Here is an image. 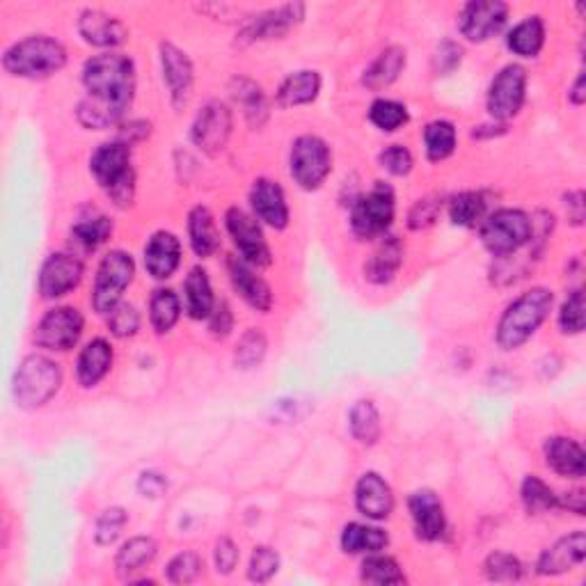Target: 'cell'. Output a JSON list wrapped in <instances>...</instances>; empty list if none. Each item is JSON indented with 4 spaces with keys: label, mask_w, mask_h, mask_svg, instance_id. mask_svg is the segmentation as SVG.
Returning a JSON list of instances; mask_svg holds the SVG:
<instances>
[{
    "label": "cell",
    "mask_w": 586,
    "mask_h": 586,
    "mask_svg": "<svg viewBox=\"0 0 586 586\" xmlns=\"http://www.w3.org/2000/svg\"><path fill=\"white\" fill-rule=\"evenodd\" d=\"M440 213V202L435 197H426V200H419L413 209L408 213V225L410 229H424L435 223Z\"/></svg>",
    "instance_id": "cell-52"
},
{
    "label": "cell",
    "mask_w": 586,
    "mask_h": 586,
    "mask_svg": "<svg viewBox=\"0 0 586 586\" xmlns=\"http://www.w3.org/2000/svg\"><path fill=\"white\" fill-rule=\"evenodd\" d=\"M355 506L364 518L385 520L394 509V495L387 481L376 472L362 474L355 486Z\"/></svg>",
    "instance_id": "cell-19"
},
{
    "label": "cell",
    "mask_w": 586,
    "mask_h": 586,
    "mask_svg": "<svg viewBox=\"0 0 586 586\" xmlns=\"http://www.w3.org/2000/svg\"><path fill=\"white\" fill-rule=\"evenodd\" d=\"M378 161L387 172L397 174V177H403V174H408L410 170H413V154H410L403 145L385 147L383 152H380Z\"/></svg>",
    "instance_id": "cell-51"
},
{
    "label": "cell",
    "mask_w": 586,
    "mask_h": 586,
    "mask_svg": "<svg viewBox=\"0 0 586 586\" xmlns=\"http://www.w3.org/2000/svg\"><path fill=\"white\" fill-rule=\"evenodd\" d=\"M133 275H136V264L133 257L124 250H113L101 259L97 280H94L92 305L99 314H110L115 305L122 303V293L129 287Z\"/></svg>",
    "instance_id": "cell-8"
},
{
    "label": "cell",
    "mask_w": 586,
    "mask_h": 586,
    "mask_svg": "<svg viewBox=\"0 0 586 586\" xmlns=\"http://www.w3.org/2000/svg\"><path fill=\"white\" fill-rule=\"evenodd\" d=\"M227 268H229V277H232L234 289L241 293L245 303L255 307V310L259 312L271 310L273 305L271 287H268V284L255 273V266H250L248 261H243L241 257H232L227 261Z\"/></svg>",
    "instance_id": "cell-22"
},
{
    "label": "cell",
    "mask_w": 586,
    "mask_h": 586,
    "mask_svg": "<svg viewBox=\"0 0 586 586\" xmlns=\"http://www.w3.org/2000/svg\"><path fill=\"white\" fill-rule=\"evenodd\" d=\"M186 291V312L190 319H209L213 307H216V298H213V289L209 282V275L204 268H193L184 282Z\"/></svg>",
    "instance_id": "cell-30"
},
{
    "label": "cell",
    "mask_w": 586,
    "mask_h": 586,
    "mask_svg": "<svg viewBox=\"0 0 586 586\" xmlns=\"http://www.w3.org/2000/svg\"><path fill=\"white\" fill-rule=\"evenodd\" d=\"M266 337L261 330H245L239 344H236V353H234V362L239 369H255L257 364H261L266 355Z\"/></svg>",
    "instance_id": "cell-43"
},
{
    "label": "cell",
    "mask_w": 586,
    "mask_h": 586,
    "mask_svg": "<svg viewBox=\"0 0 586 586\" xmlns=\"http://www.w3.org/2000/svg\"><path fill=\"white\" fill-rule=\"evenodd\" d=\"M250 204L255 218L273 229L289 225V204L282 186L273 179H257L250 190Z\"/></svg>",
    "instance_id": "cell-18"
},
{
    "label": "cell",
    "mask_w": 586,
    "mask_h": 586,
    "mask_svg": "<svg viewBox=\"0 0 586 586\" xmlns=\"http://www.w3.org/2000/svg\"><path fill=\"white\" fill-rule=\"evenodd\" d=\"M559 506H564V509L577 513V516H584V509H586L584 493H582V490H573V493H566V497H559Z\"/></svg>",
    "instance_id": "cell-58"
},
{
    "label": "cell",
    "mask_w": 586,
    "mask_h": 586,
    "mask_svg": "<svg viewBox=\"0 0 586 586\" xmlns=\"http://www.w3.org/2000/svg\"><path fill=\"white\" fill-rule=\"evenodd\" d=\"M87 97L78 106V120L87 129H108L129 110L136 92V67L120 53L87 60L83 69Z\"/></svg>",
    "instance_id": "cell-1"
},
{
    "label": "cell",
    "mask_w": 586,
    "mask_h": 586,
    "mask_svg": "<svg viewBox=\"0 0 586 586\" xmlns=\"http://www.w3.org/2000/svg\"><path fill=\"white\" fill-rule=\"evenodd\" d=\"M161 62L172 104L177 108L184 106L190 97V90H193V62L174 44H161Z\"/></svg>",
    "instance_id": "cell-20"
},
{
    "label": "cell",
    "mask_w": 586,
    "mask_h": 586,
    "mask_svg": "<svg viewBox=\"0 0 586 586\" xmlns=\"http://www.w3.org/2000/svg\"><path fill=\"white\" fill-rule=\"evenodd\" d=\"M568 97H570V101H573L575 106H582V104H584V99H586V90H584V74L577 76V81H575L573 90H570Z\"/></svg>",
    "instance_id": "cell-60"
},
{
    "label": "cell",
    "mask_w": 586,
    "mask_h": 586,
    "mask_svg": "<svg viewBox=\"0 0 586 586\" xmlns=\"http://www.w3.org/2000/svg\"><path fill=\"white\" fill-rule=\"evenodd\" d=\"M225 223L227 232L232 234L236 250H239L243 261H248V264L255 268H264L271 264V248H268L264 232H261L255 216H250V213H245L239 207H232L227 211Z\"/></svg>",
    "instance_id": "cell-12"
},
{
    "label": "cell",
    "mask_w": 586,
    "mask_h": 586,
    "mask_svg": "<svg viewBox=\"0 0 586 586\" xmlns=\"http://www.w3.org/2000/svg\"><path fill=\"white\" fill-rule=\"evenodd\" d=\"M108 328L115 337H133L140 328V314L133 305L120 303L108 314Z\"/></svg>",
    "instance_id": "cell-48"
},
{
    "label": "cell",
    "mask_w": 586,
    "mask_h": 586,
    "mask_svg": "<svg viewBox=\"0 0 586 586\" xmlns=\"http://www.w3.org/2000/svg\"><path fill=\"white\" fill-rule=\"evenodd\" d=\"M229 133H232V110L220 101L204 106L193 124V142L207 154L223 152Z\"/></svg>",
    "instance_id": "cell-15"
},
{
    "label": "cell",
    "mask_w": 586,
    "mask_h": 586,
    "mask_svg": "<svg viewBox=\"0 0 586 586\" xmlns=\"http://www.w3.org/2000/svg\"><path fill=\"white\" fill-rule=\"evenodd\" d=\"M239 564V548H236L234 541L229 538H220L216 543V568L218 573L229 575Z\"/></svg>",
    "instance_id": "cell-53"
},
{
    "label": "cell",
    "mask_w": 586,
    "mask_h": 586,
    "mask_svg": "<svg viewBox=\"0 0 586 586\" xmlns=\"http://www.w3.org/2000/svg\"><path fill=\"white\" fill-rule=\"evenodd\" d=\"M181 316L179 296L172 289H156L152 300H149V319L158 335H165L174 328V323Z\"/></svg>",
    "instance_id": "cell-37"
},
{
    "label": "cell",
    "mask_w": 586,
    "mask_h": 586,
    "mask_svg": "<svg viewBox=\"0 0 586 586\" xmlns=\"http://www.w3.org/2000/svg\"><path fill=\"white\" fill-rule=\"evenodd\" d=\"M113 367V346H110L106 339H92L87 344L81 355H78L76 362V378L83 387H94L101 378Z\"/></svg>",
    "instance_id": "cell-27"
},
{
    "label": "cell",
    "mask_w": 586,
    "mask_h": 586,
    "mask_svg": "<svg viewBox=\"0 0 586 586\" xmlns=\"http://www.w3.org/2000/svg\"><path fill=\"white\" fill-rule=\"evenodd\" d=\"M586 557V534L573 532L559 538L552 548L545 550L538 559V573L541 575H561L577 568Z\"/></svg>",
    "instance_id": "cell-21"
},
{
    "label": "cell",
    "mask_w": 586,
    "mask_h": 586,
    "mask_svg": "<svg viewBox=\"0 0 586 586\" xmlns=\"http://www.w3.org/2000/svg\"><path fill=\"white\" fill-rule=\"evenodd\" d=\"M67 62V49L58 39L33 35L12 44L3 55V67L12 76L42 78L60 71Z\"/></svg>",
    "instance_id": "cell-3"
},
{
    "label": "cell",
    "mask_w": 586,
    "mask_h": 586,
    "mask_svg": "<svg viewBox=\"0 0 586 586\" xmlns=\"http://www.w3.org/2000/svg\"><path fill=\"white\" fill-rule=\"evenodd\" d=\"M319 92H321L319 71L303 69L284 78L280 90H277V104H280L282 108L312 104V101L319 97Z\"/></svg>",
    "instance_id": "cell-28"
},
{
    "label": "cell",
    "mask_w": 586,
    "mask_h": 586,
    "mask_svg": "<svg viewBox=\"0 0 586 586\" xmlns=\"http://www.w3.org/2000/svg\"><path fill=\"white\" fill-rule=\"evenodd\" d=\"M397 211V200H394L392 186L376 181V186L355 200L351 211V227L355 236L360 239H380L390 229Z\"/></svg>",
    "instance_id": "cell-7"
},
{
    "label": "cell",
    "mask_w": 586,
    "mask_h": 586,
    "mask_svg": "<svg viewBox=\"0 0 586 586\" xmlns=\"http://www.w3.org/2000/svg\"><path fill=\"white\" fill-rule=\"evenodd\" d=\"M545 461L554 472L568 479H582L586 472V454L580 442L554 435L545 442Z\"/></svg>",
    "instance_id": "cell-24"
},
{
    "label": "cell",
    "mask_w": 586,
    "mask_h": 586,
    "mask_svg": "<svg viewBox=\"0 0 586 586\" xmlns=\"http://www.w3.org/2000/svg\"><path fill=\"white\" fill-rule=\"evenodd\" d=\"M305 5L289 3L275 10L261 12L257 17L245 21L241 28V42H261V39H277L287 35L296 23L303 19Z\"/></svg>",
    "instance_id": "cell-16"
},
{
    "label": "cell",
    "mask_w": 586,
    "mask_h": 586,
    "mask_svg": "<svg viewBox=\"0 0 586 586\" xmlns=\"http://www.w3.org/2000/svg\"><path fill=\"white\" fill-rule=\"evenodd\" d=\"M60 385V364H55L46 355H28L14 374V399L23 410L42 408L58 394Z\"/></svg>",
    "instance_id": "cell-5"
},
{
    "label": "cell",
    "mask_w": 586,
    "mask_h": 586,
    "mask_svg": "<svg viewBox=\"0 0 586 586\" xmlns=\"http://www.w3.org/2000/svg\"><path fill=\"white\" fill-rule=\"evenodd\" d=\"M486 577L493 582H518L522 577V564L506 552H493L483 564Z\"/></svg>",
    "instance_id": "cell-44"
},
{
    "label": "cell",
    "mask_w": 586,
    "mask_h": 586,
    "mask_svg": "<svg viewBox=\"0 0 586 586\" xmlns=\"http://www.w3.org/2000/svg\"><path fill=\"white\" fill-rule=\"evenodd\" d=\"M126 511L120 506H113V509H106L97 518V525H94V538H97L99 545H110L117 541V536L122 534L126 527Z\"/></svg>",
    "instance_id": "cell-47"
},
{
    "label": "cell",
    "mask_w": 586,
    "mask_h": 586,
    "mask_svg": "<svg viewBox=\"0 0 586 586\" xmlns=\"http://www.w3.org/2000/svg\"><path fill=\"white\" fill-rule=\"evenodd\" d=\"M527 97V71L520 65H506L493 78L488 90V113L495 120H511L516 117Z\"/></svg>",
    "instance_id": "cell-11"
},
{
    "label": "cell",
    "mask_w": 586,
    "mask_h": 586,
    "mask_svg": "<svg viewBox=\"0 0 586 586\" xmlns=\"http://www.w3.org/2000/svg\"><path fill=\"white\" fill-rule=\"evenodd\" d=\"M156 543L154 538L149 536H136V538H129L122 545V550L117 552V559H115V566L120 570L122 575H131V573H138L145 566H149L156 557Z\"/></svg>",
    "instance_id": "cell-34"
},
{
    "label": "cell",
    "mask_w": 586,
    "mask_h": 586,
    "mask_svg": "<svg viewBox=\"0 0 586 586\" xmlns=\"http://www.w3.org/2000/svg\"><path fill=\"white\" fill-rule=\"evenodd\" d=\"M362 582L367 584H403L406 582V575H403L401 566L392 557H385V554H376L374 557L362 561L360 570Z\"/></svg>",
    "instance_id": "cell-40"
},
{
    "label": "cell",
    "mask_w": 586,
    "mask_h": 586,
    "mask_svg": "<svg viewBox=\"0 0 586 586\" xmlns=\"http://www.w3.org/2000/svg\"><path fill=\"white\" fill-rule=\"evenodd\" d=\"M236 101H241L245 115H248L250 124H261L266 120L268 108H266V99L264 92L259 90V85L250 83V81H239V90L234 92Z\"/></svg>",
    "instance_id": "cell-45"
},
{
    "label": "cell",
    "mask_w": 586,
    "mask_h": 586,
    "mask_svg": "<svg viewBox=\"0 0 586 586\" xmlns=\"http://www.w3.org/2000/svg\"><path fill=\"white\" fill-rule=\"evenodd\" d=\"M559 326L566 335H580V332L584 330V291L582 289L570 291L566 303L561 305Z\"/></svg>",
    "instance_id": "cell-46"
},
{
    "label": "cell",
    "mask_w": 586,
    "mask_h": 586,
    "mask_svg": "<svg viewBox=\"0 0 586 586\" xmlns=\"http://www.w3.org/2000/svg\"><path fill=\"white\" fill-rule=\"evenodd\" d=\"M113 234V220L106 216H92L83 218L71 227V241L81 245L83 250H97L101 243H106Z\"/></svg>",
    "instance_id": "cell-39"
},
{
    "label": "cell",
    "mask_w": 586,
    "mask_h": 586,
    "mask_svg": "<svg viewBox=\"0 0 586 586\" xmlns=\"http://www.w3.org/2000/svg\"><path fill=\"white\" fill-rule=\"evenodd\" d=\"M486 197L477 190H465V193H458L454 200L449 202V218L451 223L458 227H477L483 216H486Z\"/></svg>",
    "instance_id": "cell-35"
},
{
    "label": "cell",
    "mask_w": 586,
    "mask_h": 586,
    "mask_svg": "<svg viewBox=\"0 0 586 586\" xmlns=\"http://www.w3.org/2000/svg\"><path fill=\"white\" fill-rule=\"evenodd\" d=\"M380 239L383 241L378 243L374 255L364 264V277L374 284H387L399 273L406 250H403V243L397 236H380Z\"/></svg>",
    "instance_id": "cell-26"
},
{
    "label": "cell",
    "mask_w": 586,
    "mask_h": 586,
    "mask_svg": "<svg viewBox=\"0 0 586 586\" xmlns=\"http://www.w3.org/2000/svg\"><path fill=\"white\" fill-rule=\"evenodd\" d=\"M83 314L76 307H55L35 328V344L46 351H71L83 335Z\"/></svg>",
    "instance_id": "cell-10"
},
{
    "label": "cell",
    "mask_w": 586,
    "mask_h": 586,
    "mask_svg": "<svg viewBox=\"0 0 586 586\" xmlns=\"http://www.w3.org/2000/svg\"><path fill=\"white\" fill-rule=\"evenodd\" d=\"M410 518H413L415 534L422 541H440L447 532V516L442 500L433 490H417L408 500Z\"/></svg>",
    "instance_id": "cell-17"
},
{
    "label": "cell",
    "mask_w": 586,
    "mask_h": 586,
    "mask_svg": "<svg viewBox=\"0 0 586 586\" xmlns=\"http://www.w3.org/2000/svg\"><path fill=\"white\" fill-rule=\"evenodd\" d=\"M78 30L87 44L104 46V49H113L126 39L124 23L101 10H85L78 21Z\"/></svg>",
    "instance_id": "cell-25"
},
{
    "label": "cell",
    "mask_w": 586,
    "mask_h": 586,
    "mask_svg": "<svg viewBox=\"0 0 586 586\" xmlns=\"http://www.w3.org/2000/svg\"><path fill=\"white\" fill-rule=\"evenodd\" d=\"M149 136V124L147 122H131L129 126H126V131L122 133V142L124 145L131 147V142L136 140H145Z\"/></svg>",
    "instance_id": "cell-59"
},
{
    "label": "cell",
    "mask_w": 586,
    "mask_h": 586,
    "mask_svg": "<svg viewBox=\"0 0 586 586\" xmlns=\"http://www.w3.org/2000/svg\"><path fill=\"white\" fill-rule=\"evenodd\" d=\"M369 120L385 133L399 131L408 122V108L394 99H376L369 108Z\"/></svg>",
    "instance_id": "cell-42"
},
{
    "label": "cell",
    "mask_w": 586,
    "mask_h": 586,
    "mask_svg": "<svg viewBox=\"0 0 586 586\" xmlns=\"http://www.w3.org/2000/svg\"><path fill=\"white\" fill-rule=\"evenodd\" d=\"M509 49L520 58H536L545 44V23L541 17H529L520 21L506 37Z\"/></svg>",
    "instance_id": "cell-32"
},
{
    "label": "cell",
    "mask_w": 586,
    "mask_h": 586,
    "mask_svg": "<svg viewBox=\"0 0 586 586\" xmlns=\"http://www.w3.org/2000/svg\"><path fill=\"white\" fill-rule=\"evenodd\" d=\"M291 177L305 190H316L328 179L332 170V152L326 140L319 136H300L291 147L289 156Z\"/></svg>",
    "instance_id": "cell-9"
},
{
    "label": "cell",
    "mask_w": 586,
    "mask_h": 586,
    "mask_svg": "<svg viewBox=\"0 0 586 586\" xmlns=\"http://www.w3.org/2000/svg\"><path fill=\"white\" fill-rule=\"evenodd\" d=\"M387 534L383 529L362 525V522H351L342 532V550L346 554H374L387 545Z\"/></svg>",
    "instance_id": "cell-33"
},
{
    "label": "cell",
    "mask_w": 586,
    "mask_h": 586,
    "mask_svg": "<svg viewBox=\"0 0 586 586\" xmlns=\"http://www.w3.org/2000/svg\"><path fill=\"white\" fill-rule=\"evenodd\" d=\"M83 280V261L69 252H55L44 261L39 273V293L44 298L67 296Z\"/></svg>",
    "instance_id": "cell-14"
},
{
    "label": "cell",
    "mask_w": 586,
    "mask_h": 586,
    "mask_svg": "<svg viewBox=\"0 0 586 586\" xmlns=\"http://www.w3.org/2000/svg\"><path fill=\"white\" fill-rule=\"evenodd\" d=\"M202 573V559L195 552H181L168 564V580L172 584H190Z\"/></svg>",
    "instance_id": "cell-49"
},
{
    "label": "cell",
    "mask_w": 586,
    "mask_h": 586,
    "mask_svg": "<svg viewBox=\"0 0 586 586\" xmlns=\"http://www.w3.org/2000/svg\"><path fill=\"white\" fill-rule=\"evenodd\" d=\"M566 211H568V220H573L575 225H582V220H584V193L582 190H575V193L566 195Z\"/></svg>",
    "instance_id": "cell-57"
},
{
    "label": "cell",
    "mask_w": 586,
    "mask_h": 586,
    "mask_svg": "<svg viewBox=\"0 0 586 586\" xmlns=\"http://www.w3.org/2000/svg\"><path fill=\"white\" fill-rule=\"evenodd\" d=\"M522 504H525V509L532 513V516H538V513L557 509L559 497L554 495V490L543 479L529 474V477L522 481Z\"/></svg>",
    "instance_id": "cell-41"
},
{
    "label": "cell",
    "mask_w": 586,
    "mask_h": 586,
    "mask_svg": "<svg viewBox=\"0 0 586 586\" xmlns=\"http://www.w3.org/2000/svg\"><path fill=\"white\" fill-rule=\"evenodd\" d=\"M552 300V291L543 287L529 289L518 296L502 314L500 326H497V344L504 351H513V348L525 344L543 326V321L548 319Z\"/></svg>",
    "instance_id": "cell-2"
},
{
    "label": "cell",
    "mask_w": 586,
    "mask_h": 586,
    "mask_svg": "<svg viewBox=\"0 0 586 586\" xmlns=\"http://www.w3.org/2000/svg\"><path fill=\"white\" fill-rule=\"evenodd\" d=\"M461 58H463L461 46L454 42H445L438 49V55H435V65H438V71H442V74H449V71H454L458 65H461Z\"/></svg>",
    "instance_id": "cell-54"
},
{
    "label": "cell",
    "mask_w": 586,
    "mask_h": 586,
    "mask_svg": "<svg viewBox=\"0 0 586 586\" xmlns=\"http://www.w3.org/2000/svg\"><path fill=\"white\" fill-rule=\"evenodd\" d=\"M509 17V7L500 0H472L461 10L458 28L470 42H486L497 35Z\"/></svg>",
    "instance_id": "cell-13"
},
{
    "label": "cell",
    "mask_w": 586,
    "mask_h": 586,
    "mask_svg": "<svg viewBox=\"0 0 586 586\" xmlns=\"http://www.w3.org/2000/svg\"><path fill=\"white\" fill-rule=\"evenodd\" d=\"M403 67H406V51H403L401 46H387V49L380 51L376 55V60L364 69L362 83L367 85L369 90H383V87L397 81Z\"/></svg>",
    "instance_id": "cell-29"
},
{
    "label": "cell",
    "mask_w": 586,
    "mask_h": 586,
    "mask_svg": "<svg viewBox=\"0 0 586 586\" xmlns=\"http://www.w3.org/2000/svg\"><path fill=\"white\" fill-rule=\"evenodd\" d=\"M534 239V220L520 209H500L488 216L481 225V241L495 257L518 252L522 245Z\"/></svg>",
    "instance_id": "cell-6"
},
{
    "label": "cell",
    "mask_w": 586,
    "mask_h": 586,
    "mask_svg": "<svg viewBox=\"0 0 586 586\" xmlns=\"http://www.w3.org/2000/svg\"><path fill=\"white\" fill-rule=\"evenodd\" d=\"M348 426L353 438L362 445H376L380 438V415L374 401H358L348 413Z\"/></svg>",
    "instance_id": "cell-36"
},
{
    "label": "cell",
    "mask_w": 586,
    "mask_h": 586,
    "mask_svg": "<svg viewBox=\"0 0 586 586\" xmlns=\"http://www.w3.org/2000/svg\"><path fill=\"white\" fill-rule=\"evenodd\" d=\"M165 488H168V481H165L163 474L158 472H142L140 479H138V493L142 497H161L165 493Z\"/></svg>",
    "instance_id": "cell-56"
},
{
    "label": "cell",
    "mask_w": 586,
    "mask_h": 586,
    "mask_svg": "<svg viewBox=\"0 0 586 586\" xmlns=\"http://www.w3.org/2000/svg\"><path fill=\"white\" fill-rule=\"evenodd\" d=\"M90 170L99 186L113 197L117 207L131 204L133 190H136V174L131 168L129 145H124L122 140L101 145L90 158Z\"/></svg>",
    "instance_id": "cell-4"
},
{
    "label": "cell",
    "mask_w": 586,
    "mask_h": 586,
    "mask_svg": "<svg viewBox=\"0 0 586 586\" xmlns=\"http://www.w3.org/2000/svg\"><path fill=\"white\" fill-rule=\"evenodd\" d=\"M181 261V243L170 232H156L145 245V268L154 280H168Z\"/></svg>",
    "instance_id": "cell-23"
},
{
    "label": "cell",
    "mask_w": 586,
    "mask_h": 586,
    "mask_svg": "<svg viewBox=\"0 0 586 586\" xmlns=\"http://www.w3.org/2000/svg\"><path fill=\"white\" fill-rule=\"evenodd\" d=\"M426 156L431 161H445L456 149V126L447 120H435L424 131Z\"/></svg>",
    "instance_id": "cell-38"
},
{
    "label": "cell",
    "mask_w": 586,
    "mask_h": 586,
    "mask_svg": "<svg viewBox=\"0 0 586 586\" xmlns=\"http://www.w3.org/2000/svg\"><path fill=\"white\" fill-rule=\"evenodd\" d=\"M211 332L216 337H227L229 330H232V323H234V316H232V310H229V305L225 303V300H220V303H216V307H213L211 312Z\"/></svg>",
    "instance_id": "cell-55"
},
{
    "label": "cell",
    "mask_w": 586,
    "mask_h": 586,
    "mask_svg": "<svg viewBox=\"0 0 586 586\" xmlns=\"http://www.w3.org/2000/svg\"><path fill=\"white\" fill-rule=\"evenodd\" d=\"M188 236L197 257H211L220 245L216 218L207 207H195L188 216Z\"/></svg>",
    "instance_id": "cell-31"
},
{
    "label": "cell",
    "mask_w": 586,
    "mask_h": 586,
    "mask_svg": "<svg viewBox=\"0 0 586 586\" xmlns=\"http://www.w3.org/2000/svg\"><path fill=\"white\" fill-rule=\"evenodd\" d=\"M277 568H280V557H277V552L273 548L261 545V548H255V552H252L248 577L252 582H268L277 573Z\"/></svg>",
    "instance_id": "cell-50"
}]
</instances>
